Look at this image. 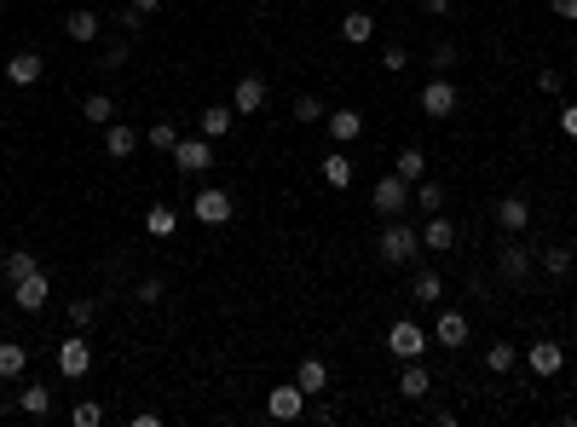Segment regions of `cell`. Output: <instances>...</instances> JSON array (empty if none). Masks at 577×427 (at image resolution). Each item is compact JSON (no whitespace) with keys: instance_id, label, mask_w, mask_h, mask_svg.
<instances>
[{"instance_id":"cell-1","label":"cell","mask_w":577,"mask_h":427,"mask_svg":"<svg viewBox=\"0 0 577 427\" xmlns=\"http://www.w3.org/2000/svg\"><path fill=\"white\" fill-rule=\"evenodd\" d=\"M381 266H410L416 255H422V231L416 226H404V219H393V226L381 231Z\"/></svg>"},{"instance_id":"cell-2","label":"cell","mask_w":577,"mask_h":427,"mask_svg":"<svg viewBox=\"0 0 577 427\" xmlns=\"http://www.w3.org/2000/svg\"><path fill=\"white\" fill-rule=\"evenodd\" d=\"M168 156H174V168L185 173V180H197V173H208V168H214V139H208V133L179 139V145L168 150Z\"/></svg>"},{"instance_id":"cell-3","label":"cell","mask_w":577,"mask_h":427,"mask_svg":"<svg viewBox=\"0 0 577 427\" xmlns=\"http://www.w3.org/2000/svg\"><path fill=\"white\" fill-rule=\"evenodd\" d=\"M428 329L422 324H416V318H399L393 329H387V353H393V358H404V364H410V358H422L428 353Z\"/></svg>"},{"instance_id":"cell-4","label":"cell","mask_w":577,"mask_h":427,"mask_svg":"<svg viewBox=\"0 0 577 427\" xmlns=\"http://www.w3.org/2000/svg\"><path fill=\"white\" fill-rule=\"evenodd\" d=\"M370 202H376V214L399 219L404 209H410V180H399V173H381V180H376V191H370Z\"/></svg>"},{"instance_id":"cell-5","label":"cell","mask_w":577,"mask_h":427,"mask_svg":"<svg viewBox=\"0 0 577 427\" xmlns=\"http://www.w3.org/2000/svg\"><path fill=\"white\" fill-rule=\"evenodd\" d=\"M191 214L202 219V226H226V219H231V197L220 191V185H202L197 202H191Z\"/></svg>"},{"instance_id":"cell-6","label":"cell","mask_w":577,"mask_h":427,"mask_svg":"<svg viewBox=\"0 0 577 427\" xmlns=\"http://www.w3.org/2000/svg\"><path fill=\"white\" fill-rule=\"evenodd\" d=\"M416 104H422V110H428V116H433V121H445V116H450V110H457V87H450V82H445V75H433V82H428L422 92H416Z\"/></svg>"},{"instance_id":"cell-7","label":"cell","mask_w":577,"mask_h":427,"mask_svg":"<svg viewBox=\"0 0 577 427\" xmlns=\"http://www.w3.org/2000/svg\"><path fill=\"white\" fill-rule=\"evenodd\" d=\"M92 370V346L75 335V341H58V375H70V382H82Z\"/></svg>"},{"instance_id":"cell-8","label":"cell","mask_w":577,"mask_h":427,"mask_svg":"<svg viewBox=\"0 0 577 427\" xmlns=\"http://www.w3.org/2000/svg\"><path fill=\"white\" fill-rule=\"evenodd\" d=\"M266 416H272V422H301V416H306V393H301V387H272Z\"/></svg>"},{"instance_id":"cell-9","label":"cell","mask_w":577,"mask_h":427,"mask_svg":"<svg viewBox=\"0 0 577 427\" xmlns=\"http://www.w3.org/2000/svg\"><path fill=\"white\" fill-rule=\"evenodd\" d=\"M41 75H46V58H41V53H12V58H6V82H12V87H35Z\"/></svg>"},{"instance_id":"cell-10","label":"cell","mask_w":577,"mask_h":427,"mask_svg":"<svg viewBox=\"0 0 577 427\" xmlns=\"http://www.w3.org/2000/svg\"><path fill=\"white\" fill-rule=\"evenodd\" d=\"M46 295H53L46 272H29V277H18V283H12V300H18L24 312H41V306H46Z\"/></svg>"},{"instance_id":"cell-11","label":"cell","mask_w":577,"mask_h":427,"mask_svg":"<svg viewBox=\"0 0 577 427\" xmlns=\"http://www.w3.org/2000/svg\"><path fill=\"white\" fill-rule=\"evenodd\" d=\"M260 104H266V75H237V87H231V110L255 116Z\"/></svg>"},{"instance_id":"cell-12","label":"cell","mask_w":577,"mask_h":427,"mask_svg":"<svg viewBox=\"0 0 577 427\" xmlns=\"http://www.w3.org/2000/svg\"><path fill=\"white\" fill-rule=\"evenodd\" d=\"M525 364H532V375H560V370H566V346H560V341H537L532 353H525Z\"/></svg>"},{"instance_id":"cell-13","label":"cell","mask_w":577,"mask_h":427,"mask_svg":"<svg viewBox=\"0 0 577 427\" xmlns=\"http://www.w3.org/2000/svg\"><path fill=\"white\" fill-rule=\"evenodd\" d=\"M294 387H301L306 399H318V393H330V364H323V358H306L301 370H294Z\"/></svg>"},{"instance_id":"cell-14","label":"cell","mask_w":577,"mask_h":427,"mask_svg":"<svg viewBox=\"0 0 577 427\" xmlns=\"http://www.w3.org/2000/svg\"><path fill=\"white\" fill-rule=\"evenodd\" d=\"M104 150H111L116 162H128V156L139 150V128H128V121H111V128H104Z\"/></svg>"},{"instance_id":"cell-15","label":"cell","mask_w":577,"mask_h":427,"mask_svg":"<svg viewBox=\"0 0 577 427\" xmlns=\"http://www.w3.org/2000/svg\"><path fill=\"white\" fill-rule=\"evenodd\" d=\"M496 226H503V231H525V226H532V202H525V197H503V202H496Z\"/></svg>"},{"instance_id":"cell-16","label":"cell","mask_w":577,"mask_h":427,"mask_svg":"<svg viewBox=\"0 0 577 427\" xmlns=\"http://www.w3.org/2000/svg\"><path fill=\"white\" fill-rule=\"evenodd\" d=\"M323 121H330V139H335V145H352V139L364 133V116H358V110H330Z\"/></svg>"},{"instance_id":"cell-17","label":"cell","mask_w":577,"mask_h":427,"mask_svg":"<svg viewBox=\"0 0 577 427\" xmlns=\"http://www.w3.org/2000/svg\"><path fill=\"white\" fill-rule=\"evenodd\" d=\"M496 277H503V283H525V277H532V255H525V248H503V255H496Z\"/></svg>"},{"instance_id":"cell-18","label":"cell","mask_w":577,"mask_h":427,"mask_svg":"<svg viewBox=\"0 0 577 427\" xmlns=\"http://www.w3.org/2000/svg\"><path fill=\"white\" fill-rule=\"evenodd\" d=\"M29 370V346L24 341H0V382H18Z\"/></svg>"},{"instance_id":"cell-19","label":"cell","mask_w":577,"mask_h":427,"mask_svg":"<svg viewBox=\"0 0 577 427\" xmlns=\"http://www.w3.org/2000/svg\"><path fill=\"white\" fill-rule=\"evenodd\" d=\"M99 29H104V18H99V12H87V6L64 18V35H70V41H82V46H87V41H99Z\"/></svg>"},{"instance_id":"cell-20","label":"cell","mask_w":577,"mask_h":427,"mask_svg":"<svg viewBox=\"0 0 577 427\" xmlns=\"http://www.w3.org/2000/svg\"><path fill=\"white\" fill-rule=\"evenodd\" d=\"M399 393H404V399H428V393H433V375L422 370V358H410V364H404V375H399Z\"/></svg>"},{"instance_id":"cell-21","label":"cell","mask_w":577,"mask_h":427,"mask_svg":"<svg viewBox=\"0 0 577 427\" xmlns=\"http://www.w3.org/2000/svg\"><path fill=\"white\" fill-rule=\"evenodd\" d=\"M433 341H439V346H462V341H467V318H462V312H439Z\"/></svg>"},{"instance_id":"cell-22","label":"cell","mask_w":577,"mask_h":427,"mask_svg":"<svg viewBox=\"0 0 577 427\" xmlns=\"http://www.w3.org/2000/svg\"><path fill=\"white\" fill-rule=\"evenodd\" d=\"M82 121H92V128H111V121H116V99L87 92V99H82Z\"/></svg>"},{"instance_id":"cell-23","label":"cell","mask_w":577,"mask_h":427,"mask_svg":"<svg viewBox=\"0 0 577 427\" xmlns=\"http://www.w3.org/2000/svg\"><path fill=\"white\" fill-rule=\"evenodd\" d=\"M393 173H399V180H410V185H416V180H428V156L416 150V145H404V150L393 156Z\"/></svg>"},{"instance_id":"cell-24","label":"cell","mask_w":577,"mask_h":427,"mask_svg":"<svg viewBox=\"0 0 577 427\" xmlns=\"http://www.w3.org/2000/svg\"><path fill=\"white\" fill-rule=\"evenodd\" d=\"M457 243V226H450L445 214H428V226H422V248H450Z\"/></svg>"},{"instance_id":"cell-25","label":"cell","mask_w":577,"mask_h":427,"mask_svg":"<svg viewBox=\"0 0 577 427\" xmlns=\"http://www.w3.org/2000/svg\"><path fill=\"white\" fill-rule=\"evenodd\" d=\"M231 121H237V110H231V104H208V110H202V133H208V139H226Z\"/></svg>"},{"instance_id":"cell-26","label":"cell","mask_w":577,"mask_h":427,"mask_svg":"<svg viewBox=\"0 0 577 427\" xmlns=\"http://www.w3.org/2000/svg\"><path fill=\"white\" fill-rule=\"evenodd\" d=\"M145 231H150V237H174V231H179V214L168 209V202H150V214H145Z\"/></svg>"},{"instance_id":"cell-27","label":"cell","mask_w":577,"mask_h":427,"mask_svg":"<svg viewBox=\"0 0 577 427\" xmlns=\"http://www.w3.org/2000/svg\"><path fill=\"white\" fill-rule=\"evenodd\" d=\"M514 364H520V346H514V341H491V346H486V370H491V375L514 370Z\"/></svg>"},{"instance_id":"cell-28","label":"cell","mask_w":577,"mask_h":427,"mask_svg":"<svg viewBox=\"0 0 577 427\" xmlns=\"http://www.w3.org/2000/svg\"><path fill=\"white\" fill-rule=\"evenodd\" d=\"M341 35H347L352 46H364L370 35H376V18H370V12H347V18H341Z\"/></svg>"},{"instance_id":"cell-29","label":"cell","mask_w":577,"mask_h":427,"mask_svg":"<svg viewBox=\"0 0 577 427\" xmlns=\"http://www.w3.org/2000/svg\"><path fill=\"white\" fill-rule=\"evenodd\" d=\"M410 202H422L428 214H439V209H445V185H439V180H416V185H410Z\"/></svg>"},{"instance_id":"cell-30","label":"cell","mask_w":577,"mask_h":427,"mask_svg":"<svg viewBox=\"0 0 577 427\" xmlns=\"http://www.w3.org/2000/svg\"><path fill=\"white\" fill-rule=\"evenodd\" d=\"M323 185L347 191V185H352V156H323Z\"/></svg>"},{"instance_id":"cell-31","label":"cell","mask_w":577,"mask_h":427,"mask_svg":"<svg viewBox=\"0 0 577 427\" xmlns=\"http://www.w3.org/2000/svg\"><path fill=\"white\" fill-rule=\"evenodd\" d=\"M18 410H24V416H46V410H53V387H24Z\"/></svg>"},{"instance_id":"cell-32","label":"cell","mask_w":577,"mask_h":427,"mask_svg":"<svg viewBox=\"0 0 577 427\" xmlns=\"http://www.w3.org/2000/svg\"><path fill=\"white\" fill-rule=\"evenodd\" d=\"M410 295H416V300H439V295H445V277H439V272H428V266H422V272L410 277Z\"/></svg>"},{"instance_id":"cell-33","label":"cell","mask_w":577,"mask_h":427,"mask_svg":"<svg viewBox=\"0 0 577 427\" xmlns=\"http://www.w3.org/2000/svg\"><path fill=\"white\" fill-rule=\"evenodd\" d=\"M29 272H41L35 255H29V248H12V255H6V277L18 283V277H29Z\"/></svg>"},{"instance_id":"cell-34","label":"cell","mask_w":577,"mask_h":427,"mask_svg":"<svg viewBox=\"0 0 577 427\" xmlns=\"http://www.w3.org/2000/svg\"><path fill=\"white\" fill-rule=\"evenodd\" d=\"M174 145H179L174 121H150V150H174Z\"/></svg>"},{"instance_id":"cell-35","label":"cell","mask_w":577,"mask_h":427,"mask_svg":"<svg viewBox=\"0 0 577 427\" xmlns=\"http://www.w3.org/2000/svg\"><path fill=\"white\" fill-rule=\"evenodd\" d=\"M543 272H549V277H566V272H572V248H543Z\"/></svg>"},{"instance_id":"cell-36","label":"cell","mask_w":577,"mask_h":427,"mask_svg":"<svg viewBox=\"0 0 577 427\" xmlns=\"http://www.w3.org/2000/svg\"><path fill=\"white\" fill-rule=\"evenodd\" d=\"M330 116V110H323V99H312V92H301V99H294V121H323Z\"/></svg>"},{"instance_id":"cell-37","label":"cell","mask_w":577,"mask_h":427,"mask_svg":"<svg viewBox=\"0 0 577 427\" xmlns=\"http://www.w3.org/2000/svg\"><path fill=\"white\" fill-rule=\"evenodd\" d=\"M92 318H99V300H87V295H82V300H70V324H75V329H87Z\"/></svg>"},{"instance_id":"cell-38","label":"cell","mask_w":577,"mask_h":427,"mask_svg":"<svg viewBox=\"0 0 577 427\" xmlns=\"http://www.w3.org/2000/svg\"><path fill=\"white\" fill-rule=\"evenodd\" d=\"M70 422H75V427H99V422H104V410L87 399V404H75V410H70Z\"/></svg>"},{"instance_id":"cell-39","label":"cell","mask_w":577,"mask_h":427,"mask_svg":"<svg viewBox=\"0 0 577 427\" xmlns=\"http://www.w3.org/2000/svg\"><path fill=\"white\" fill-rule=\"evenodd\" d=\"M381 70H393V75H399V70H410V53H404V46L393 41V46L381 53Z\"/></svg>"},{"instance_id":"cell-40","label":"cell","mask_w":577,"mask_h":427,"mask_svg":"<svg viewBox=\"0 0 577 427\" xmlns=\"http://www.w3.org/2000/svg\"><path fill=\"white\" fill-rule=\"evenodd\" d=\"M128 53H133L128 41H111V46H104V70H121V64H128Z\"/></svg>"},{"instance_id":"cell-41","label":"cell","mask_w":577,"mask_h":427,"mask_svg":"<svg viewBox=\"0 0 577 427\" xmlns=\"http://www.w3.org/2000/svg\"><path fill=\"white\" fill-rule=\"evenodd\" d=\"M433 70H457V46H450V41H439V46H433Z\"/></svg>"},{"instance_id":"cell-42","label":"cell","mask_w":577,"mask_h":427,"mask_svg":"<svg viewBox=\"0 0 577 427\" xmlns=\"http://www.w3.org/2000/svg\"><path fill=\"white\" fill-rule=\"evenodd\" d=\"M139 300H145V306H156V300H162V283L145 277V283H139Z\"/></svg>"},{"instance_id":"cell-43","label":"cell","mask_w":577,"mask_h":427,"mask_svg":"<svg viewBox=\"0 0 577 427\" xmlns=\"http://www.w3.org/2000/svg\"><path fill=\"white\" fill-rule=\"evenodd\" d=\"M560 133H566V139H577V104H566V110H560Z\"/></svg>"},{"instance_id":"cell-44","label":"cell","mask_w":577,"mask_h":427,"mask_svg":"<svg viewBox=\"0 0 577 427\" xmlns=\"http://www.w3.org/2000/svg\"><path fill=\"white\" fill-rule=\"evenodd\" d=\"M312 422H335V404L323 399V393H318V404H312Z\"/></svg>"},{"instance_id":"cell-45","label":"cell","mask_w":577,"mask_h":427,"mask_svg":"<svg viewBox=\"0 0 577 427\" xmlns=\"http://www.w3.org/2000/svg\"><path fill=\"white\" fill-rule=\"evenodd\" d=\"M554 6V18H566V24H577V0H549Z\"/></svg>"},{"instance_id":"cell-46","label":"cell","mask_w":577,"mask_h":427,"mask_svg":"<svg viewBox=\"0 0 577 427\" xmlns=\"http://www.w3.org/2000/svg\"><path fill=\"white\" fill-rule=\"evenodd\" d=\"M133 12H139V18H156V12H162V0H133Z\"/></svg>"},{"instance_id":"cell-47","label":"cell","mask_w":577,"mask_h":427,"mask_svg":"<svg viewBox=\"0 0 577 427\" xmlns=\"http://www.w3.org/2000/svg\"><path fill=\"white\" fill-rule=\"evenodd\" d=\"M422 12H433V18H445V12H450V0H422Z\"/></svg>"},{"instance_id":"cell-48","label":"cell","mask_w":577,"mask_h":427,"mask_svg":"<svg viewBox=\"0 0 577 427\" xmlns=\"http://www.w3.org/2000/svg\"><path fill=\"white\" fill-rule=\"evenodd\" d=\"M0 277H6V255H0Z\"/></svg>"},{"instance_id":"cell-49","label":"cell","mask_w":577,"mask_h":427,"mask_svg":"<svg viewBox=\"0 0 577 427\" xmlns=\"http://www.w3.org/2000/svg\"><path fill=\"white\" fill-rule=\"evenodd\" d=\"M0 422H6V410H0Z\"/></svg>"},{"instance_id":"cell-50","label":"cell","mask_w":577,"mask_h":427,"mask_svg":"<svg viewBox=\"0 0 577 427\" xmlns=\"http://www.w3.org/2000/svg\"><path fill=\"white\" fill-rule=\"evenodd\" d=\"M0 18H6V6H0Z\"/></svg>"},{"instance_id":"cell-51","label":"cell","mask_w":577,"mask_h":427,"mask_svg":"<svg viewBox=\"0 0 577 427\" xmlns=\"http://www.w3.org/2000/svg\"><path fill=\"white\" fill-rule=\"evenodd\" d=\"M0 324H6V312H0Z\"/></svg>"}]
</instances>
